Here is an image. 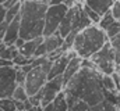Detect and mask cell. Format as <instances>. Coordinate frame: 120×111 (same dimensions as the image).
<instances>
[{
	"label": "cell",
	"mask_w": 120,
	"mask_h": 111,
	"mask_svg": "<svg viewBox=\"0 0 120 111\" xmlns=\"http://www.w3.org/2000/svg\"><path fill=\"white\" fill-rule=\"evenodd\" d=\"M106 89L102 85V74L98 69L81 68V71L66 83V97H73L85 101L90 106L101 104L106 100Z\"/></svg>",
	"instance_id": "6da1fadb"
},
{
	"label": "cell",
	"mask_w": 120,
	"mask_h": 111,
	"mask_svg": "<svg viewBox=\"0 0 120 111\" xmlns=\"http://www.w3.org/2000/svg\"><path fill=\"white\" fill-rule=\"evenodd\" d=\"M49 8V0H22L20 38L32 40L43 36L45 17Z\"/></svg>",
	"instance_id": "7a4b0ae2"
},
{
	"label": "cell",
	"mask_w": 120,
	"mask_h": 111,
	"mask_svg": "<svg viewBox=\"0 0 120 111\" xmlns=\"http://www.w3.org/2000/svg\"><path fill=\"white\" fill-rule=\"evenodd\" d=\"M106 42H109L106 32L94 24L87 29L81 31L80 33H77L73 50L77 52V54L81 58H91L106 45Z\"/></svg>",
	"instance_id": "3957f363"
},
{
	"label": "cell",
	"mask_w": 120,
	"mask_h": 111,
	"mask_svg": "<svg viewBox=\"0 0 120 111\" xmlns=\"http://www.w3.org/2000/svg\"><path fill=\"white\" fill-rule=\"evenodd\" d=\"M52 62L50 60H48L45 64L32 68L30 72L27 74V81H25V89L28 96H34L38 92H41L43 89V86L49 81V72L52 68Z\"/></svg>",
	"instance_id": "277c9868"
},
{
	"label": "cell",
	"mask_w": 120,
	"mask_h": 111,
	"mask_svg": "<svg viewBox=\"0 0 120 111\" xmlns=\"http://www.w3.org/2000/svg\"><path fill=\"white\" fill-rule=\"evenodd\" d=\"M91 60L102 75H112L116 72V57L110 42H106V45L92 56Z\"/></svg>",
	"instance_id": "5b68a950"
},
{
	"label": "cell",
	"mask_w": 120,
	"mask_h": 111,
	"mask_svg": "<svg viewBox=\"0 0 120 111\" xmlns=\"http://www.w3.org/2000/svg\"><path fill=\"white\" fill-rule=\"evenodd\" d=\"M67 11H68V7L66 4L49 6V8L46 11V17H45V32H43L45 38L55 35L59 31L60 24L64 20Z\"/></svg>",
	"instance_id": "8992f818"
},
{
	"label": "cell",
	"mask_w": 120,
	"mask_h": 111,
	"mask_svg": "<svg viewBox=\"0 0 120 111\" xmlns=\"http://www.w3.org/2000/svg\"><path fill=\"white\" fill-rule=\"evenodd\" d=\"M17 68L15 67H0V99L13 97L17 85Z\"/></svg>",
	"instance_id": "52a82bcc"
},
{
	"label": "cell",
	"mask_w": 120,
	"mask_h": 111,
	"mask_svg": "<svg viewBox=\"0 0 120 111\" xmlns=\"http://www.w3.org/2000/svg\"><path fill=\"white\" fill-rule=\"evenodd\" d=\"M64 87H66V82L63 75L48 81V83L42 89V106H48L53 103L60 93L64 92Z\"/></svg>",
	"instance_id": "ba28073f"
},
{
	"label": "cell",
	"mask_w": 120,
	"mask_h": 111,
	"mask_svg": "<svg viewBox=\"0 0 120 111\" xmlns=\"http://www.w3.org/2000/svg\"><path fill=\"white\" fill-rule=\"evenodd\" d=\"M67 101H68V111H116V106L112 104L108 99L96 106H90L85 101L73 97H67Z\"/></svg>",
	"instance_id": "9c48e42d"
},
{
	"label": "cell",
	"mask_w": 120,
	"mask_h": 111,
	"mask_svg": "<svg viewBox=\"0 0 120 111\" xmlns=\"http://www.w3.org/2000/svg\"><path fill=\"white\" fill-rule=\"evenodd\" d=\"M20 27H21V17H15L7 27L6 35H4V43L8 46H13L15 40L20 38Z\"/></svg>",
	"instance_id": "30bf717a"
},
{
	"label": "cell",
	"mask_w": 120,
	"mask_h": 111,
	"mask_svg": "<svg viewBox=\"0 0 120 111\" xmlns=\"http://www.w3.org/2000/svg\"><path fill=\"white\" fill-rule=\"evenodd\" d=\"M78 3V1H77ZM75 8H77V4L74 6V7H71V8H68V11H67V14H66V17H64V20L61 21V24H60L59 27V35L64 39V38H67L70 33H71V31H73V24H74V15H75Z\"/></svg>",
	"instance_id": "8fae6325"
},
{
	"label": "cell",
	"mask_w": 120,
	"mask_h": 111,
	"mask_svg": "<svg viewBox=\"0 0 120 111\" xmlns=\"http://www.w3.org/2000/svg\"><path fill=\"white\" fill-rule=\"evenodd\" d=\"M88 7H91L94 11H96L101 17L108 14L113 6V0H82Z\"/></svg>",
	"instance_id": "7c38bea8"
},
{
	"label": "cell",
	"mask_w": 120,
	"mask_h": 111,
	"mask_svg": "<svg viewBox=\"0 0 120 111\" xmlns=\"http://www.w3.org/2000/svg\"><path fill=\"white\" fill-rule=\"evenodd\" d=\"M82 68V58L78 56L75 58H71V61L68 62L67 68H66V72L63 74V78H64V82L68 83Z\"/></svg>",
	"instance_id": "4fadbf2b"
},
{
	"label": "cell",
	"mask_w": 120,
	"mask_h": 111,
	"mask_svg": "<svg viewBox=\"0 0 120 111\" xmlns=\"http://www.w3.org/2000/svg\"><path fill=\"white\" fill-rule=\"evenodd\" d=\"M43 39H45V36H41V38H36V39H32V40H27L25 45L21 49H18L20 50V54L25 56L27 58H32L34 54H35V50L43 42Z\"/></svg>",
	"instance_id": "5bb4252c"
},
{
	"label": "cell",
	"mask_w": 120,
	"mask_h": 111,
	"mask_svg": "<svg viewBox=\"0 0 120 111\" xmlns=\"http://www.w3.org/2000/svg\"><path fill=\"white\" fill-rule=\"evenodd\" d=\"M63 42H64V39H63V38L59 35V32H56L55 35L46 36V38H45V40H43V43L46 45L48 54H50V53H53V52H56V50L61 49Z\"/></svg>",
	"instance_id": "9a60e30c"
},
{
	"label": "cell",
	"mask_w": 120,
	"mask_h": 111,
	"mask_svg": "<svg viewBox=\"0 0 120 111\" xmlns=\"http://www.w3.org/2000/svg\"><path fill=\"white\" fill-rule=\"evenodd\" d=\"M53 111H68V101L64 92H61L53 101Z\"/></svg>",
	"instance_id": "2e32d148"
},
{
	"label": "cell",
	"mask_w": 120,
	"mask_h": 111,
	"mask_svg": "<svg viewBox=\"0 0 120 111\" xmlns=\"http://www.w3.org/2000/svg\"><path fill=\"white\" fill-rule=\"evenodd\" d=\"M109 42H110V45H112V47H113L115 57H116V72L120 74V35L112 38Z\"/></svg>",
	"instance_id": "e0dca14e"
},
{
	"label": "cell",
	"mask_w": 120,
	"mask_h": 111,
	"mask_svg": "<svg viewBox=\"0 0 120 111\" xmlns=\"http://www.w3.org/2000/svg\"><path fill=\"white\" fill-rule=\"evenodd\" d=\"M13 99L14 100H18V101H27L30 99L28 93H27V89L24 85H18L14 90V94H13Z\"/></svg>",
	"instance_id": "ac0fdd59"
},
{
	"label": "cell",
	"mask_w": 120,
	"mask_h": 111,
	"mask_svg": "<svg viewBox=\"0 0 120 111\" xmlns=\"http://www.w3.org/2000/svg\"><path fill=\"white\" fill-rule=\"evenodd\" d=\"M0 107L3 111H17L15 107V100L13 97H6V99H0Z\"/></svg>",
	"instance_id": "d6986e66"
},
{
	"label": "cell",
	"mask_w": 120,
	"mask_h": 111,
	"mask_svg": "<svg viewBox=\"0 0 120 111\" xmlns=\"http://www.w3.org/2000/svg\"><path fill=\"white\" fill-rule=\"evenodd\" d=\"M116 20L113 18V15H112V13L109 11L108 14H105V15H102V18H101V21H99V24H98V27L101 28V29H103V31H106L108 28L110 27L113 22H115Z\"/></svg>",
	"instance_id": "ffe728a7"
},
{
	"label": "cell",
	"mask_w": 120,
	"mask_h": 111,
	"mask_svg": "<svg viewBox=\"0 0 120 111\" xmlns=\"http://www.w3.org/2000/svg\"><path fill=\"white\" fill-rule=\"evenodd\" d=\"M102 85L108 92H117L116 83L113 81L112 75H102Z\"/></svg>",
	"instance_id": "44dd1931"
},
{
	"label": "cell",
	"mask_w": 120,
	"mask_h": 111,
	"mask_svg": "<svg viewBox=\"0 0 120 111\" xmlns=\"http://www.w3.org/2000/svg\"><path fill=\"white\" fill-rule=\"evenodd\" d=\"M105 32H106V36L109 38V40H110L112 38H115V36L120 35V21H115V22L108 28Z\"/></svg>",
	"instance_id": "7402d4cb"
},
{
	"label": "cell",
	"mask_w": 120,
	"mask_h": 111,
	"mask_svg": "<svg viewBox=\"0 0 120 111\" xmlns=\"http://www.w3.org/2000/svg\"><path fill=\"white\" fill-rule=\"evenodd\" d=\"M82 7H84V10H85V13L88 14V17L91 18V21H92V22H94L95 25H98L102 17H101V15H99V14H98L96 11H94V10H92L91 7H88V6H87V4H85L84 1H82Z\"/></svg>",
	"instance_id": "603a6c76"
},
{
	"label": "cell",
	"mask_w": 120,
	"mask_h": 111,
	"mask_svg": "<svg viewBox=\"0 0 120 111\" xmlns=\"http://www.w3.org/2000/svg\"><path fill=\"white\" fill-rule=\"evenodd\" d=\"M110 13H112L113 18H115L116 21H120V0H116V1L113 3V6H112V8H110Z\"/></svg>",
	"instance_id": "cb8c5ba5"
},
{
	"label": "cell",
	"mask_w": 120,
	"mask_h": 111,
	"mask_svg": "<svg viewBox=\"0 0 120 111\" xmlns=\"http://www.w3.org/2000/svg\"><path fill=\"white\" fill-rule=\"evenodd\" d=\"M15 68H17V75H15L17 85H25V81H27V74H25L22 69H20L18 67H15Z\"/></svg>",
	"instance_id": "d4e9b609"
},
{
	"label": "cell",
	"mask_w": 120,
	"mask_h": 111,
	"mask_svg": "<svg viewBox=\"0 0 120 111\" xmlns=\"http://www.w3.org/2000/svg\"><path fill=\"white\" fill-rule=\"evenodd\" d=\"M6 17H7V8L3 4H0V24L6 21Z\"/></svg>",
	"instance_id": "484cf974"
},
{
	"label": "cell",
	"mask_w": 120,
	"mask_h": 111,
	"mask_svg": "<svg viewBox=\"0 0 120 111\" xmlns=\"http://www.w3.org/2000/svg\"><path fill=\"white\" fill-rule=\"evenodd\" d=\"M0 67H14V62L11 60H4L0 58Z\"/></svg>",
	"instance_id": "4316f807"
},
{
	"label": "cell",
	"mask_w": 120,
	"mask_h": 111,
	"mask_svg": "<svg viewBox=\"0 0 120 111\" xmlns=\"http://www.w3.org/2000/svg\"><path fill=\"white\" fill-rule=\"evenodd\" d=\"M25 42H27L25 39H22V38H18V39L15 40V43H14V46H15L17 49H21V47H22V46L25 45Z\"/></svg>",
	"instance_id": "83f0119b"
},
{
	"label": "cell",
	"mask_w": 120,
	"mask_h": 111,
	"mask_svg": "<svg viewBox=\"0 0 120 111\" xmlns=\"http://www.w3.org/2000/svg\"><path fill=\"white\" fill-rule=\"evenodd\" d=\"M15 107H17V111H25V103L15 100Z\"/></svg>",
	"instance_id": "f1b7e54d"
},
{
	"label": "cell",
	"mask_w": 120,
	"mask_h": 111,
	"mask_svg": "<svg viewBox=\"0 0 120 111\" xmlns=\"http://www.w3.org/2000/svg\"><path fill=\"white\" fill-rule=\"evenodd\" d=\"M67 0H49V6H56V4H66Z\"/></svg>",
	"instance_id": "f546056e"
},
{
	"label": "cell",
	"mask_w": 120,
	"mask_h": 111,
	"mask_svg": "<svg viewBox=\"0 0 120 111\" xmlns=\"http://www.w3.org/2000/svg\"><path fill=\"white\" fill-rule=\"evenodd\" d=\"M43 111H53V103H50L48 106H43Z\"/></svg>",
	"instance_id": "4dcf8cb0"
},
{
	"label": "cell",
	"mask_w": 120,
	"mask_h": 111,
	"mask_svg": "<svg viewBox=\"0 0 120 111\" xmlns=\"http://www.w3.org/2000/svg\"><path fill=\"white\" fill-rule=\"evenodd\" d=\"M6 1H7V0H0V4H4Z\"/></svg>",
	"instance_id": "1f68e13d"
}]
</instances>
